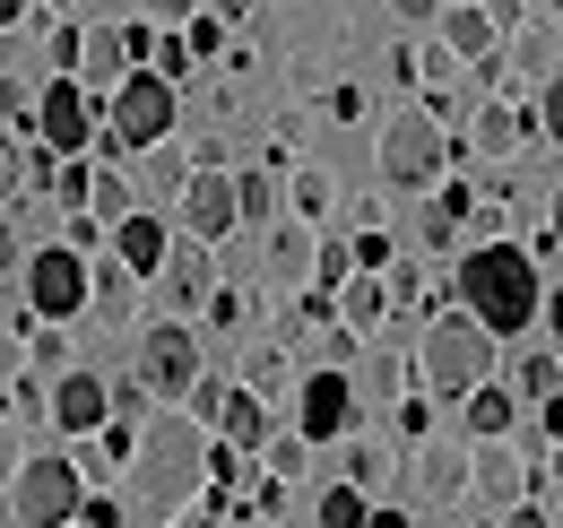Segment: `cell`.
I'll use <instances>...</instances> for the list:
<instances>
[{"label":"cell","mask_w":563,"mask_h":528,"mask_svg":"<svg viewBox=\"0 0 563 528\" xmlns=\"http://www.w3.org/2000/svg\"><path fill=\"white\" fill-rule=\"evenodd\" d=\"M538 261L529 252H511V243H477L468 261H460V312L477 321L486 338H511L538 321Z\"/></svg>","instance_id":"6da1fadb"},{"label":"cell","mask_w":563,"mask_h":528,"mask_svg":"<svg viewBox=\"0 0 563 528\" xmlns=\"http://www.w3.org/2000/svg\"><path fill=\"white\" fill-rule=\"evenodd\" d=\"M165 131H174V78H156V69H122V78H113V105H104V156L156 147Z\"/></svg>","instance_id":"7a4b0ae2"},{"label":"cell","mask_w":563,"mask_h":528,"mask_svg":"<svg viewBox=\"0 0 563 528\" xmlns=\"http://www.w3.org/2000/svg\"><path fill=\"white\" fill-rule=\"evenodd\" d=\"M200 425L191 416H156V425H140V494L147 503H183L191 485H200Z\"/></svg>","instance_id":"3957f363"},{"label":"cell","mask_w":563,"mask_h":528,"mask_svg":"<svg viewBox=\"0 0 563 528\" xmlns=\"http://www.w3.org/2000/svg\"><path fill=\"white\" fill-rule=\"evenodd\" d=\"M486 373H494V338L477 330L468 312H442V321L424 330V382H433V391L460 398V391H477Z\"/></svg>","instance_id":"277c9868"},{"label":"cell","mask_w":563,"mask_h":528,"mask_svg":"<svg viewBox=\"0 0 563 528\" xmlns=\"http://www.w3.org/2000/svg\"><path fill=\"white\" fill-rule=\"evenodd\" d=\"M78 468L70 460H18V494H9V520L26 528H70L78 520Z\"/></svg>","instance_id":"5b68a950"},{"label":"cell","mask_w":563,"mask_h":528,"mask_svg":"<svg viewBox=\"0 0 563 528\" xmlns=\"http://www.w3.org/2000/svg\"><path fill=\"white\" fill-rule=\"evenodd\" d=\"M442 122L433 113H399V122H382V174L399 183V191H424L433 174H442Z\"/></svg>","instance_id":"8992f818"},{"label":"cell","mask_w":563,"mask_h":528,"mask_svg":"<svg viewBox=\"0 0 563 528\" xmlns=\"http://www.w3.org/2000/svg\"><path fill=\"white\" fill-rule=\"evenodd\" d=\"M26 304H35L44 321H70V312H87V252H70V243L35 252V261H26Z\"/></svg>","instance_id":"52a82bcc"},{"label":"cell","mask_w":563,"mask_h":528,"mask_svg":"<svg viewBox=\"0 0 563 528\" xmlns=\"http://www.w3.org/2000/svg\"><path fill=\"white\" fill-rule=\"evenodd\" d=\"M191 382H200V338L183 330V321H156V330L140 338V391L183 398Z\"/></svg>","instance_id":"ba28073f"},{"label":"cell","mask_w":563,"mask_h":528,"mask_svg":"<svg viewBox=\"0 0 563 528\" xmlns=\"http://www.w3.org/2000/svg\"><path fill=\"white\" fill-rule=\"evenodd\" d=\"M35 131H44V147H62V156H78V147L96 139V105H87L78 78H53V87L35 96Z\"/></svg>","instance_id":"9c48e42d"},{"label":"cell","mask_w":563,"mask_h":528,"mask_svg":"<svg viewBox=\"0 0 563 528\" xmlns=\"http://www.w3.org/2000/svg\"><path fill=\"white\" fill-rule=\"evenodd\" d=\"M225 226H234V183H225L217 165L183 174V234H191V243H217Z\"/></svg>","instance_id":"30bf717a"},{"label":"cell","mask_w":563,"mask_h":528,"mask_svg":"<svg viewBox=\"0 0 563 528\" xmlns=\"http://www.w3.org/2000/svg\"><path fill=\"white\" fill-rule=\"evenodd\" d=\"M355 425V382L347 373H312L303 382V442H339Z\"/></svg>","instance_id":"8fae6325"},{"label":"cell","mask_w":563,"mask_h":528,"mask_svg":"<svg viewBox=\"0 0 563 528\" xmlns=\"http://www.w3.org/2000/svg\"><path fill=\"white\" fill-rule=\"evenodd\" d=\"M165 252H174V243H165V226H156V217H140V208H131V217H113V261L131 268V277H156Z\"/></svg>","instance_id":"7c38bea8"},{"label":"cell","mask_w":563,"mask_h":528,"mask_svg":"<svg viewBox=\"0 0 563 528\" xmlns=\"http://www.w3.org/2000/svg\"><path fill=\"white\" fill-rule=\"evenodd\" d=\"M104 407H113V391H104L96 373H62V391H53V425H62V433H96Z\"/></svg>","instance_id":"4fadbf2b"},{"label":"cell","mask_w":563,"mask_h":528,"mask_svg":"<svg viewBox=\"0 0 563 528\" xmlns=\"http://www.w3.org/2000/svg\"><path fill=\"white\" fill-rule=\"evenodd\" d=\"M217 433H225V451H261V442H269V407H261V391H225Z\"/></svg>","instance_id":"5bb4252c"},{"label":"cell","mask_w":563,"mask_h":528,"mask_svg":"<svg viewBox=\"0 0 563 528\" xmlns=\"http://www.w3.org/2000/svg\"><path fill=\"white\" fill-rule=\"evenodd\" d=\"M468 485H477V494H486V503H520V494H529V468L511 460V451H503V442H486V451H477V460H468Z\"/></svg>","instance_id":"9a60e30c"},{"label":"cell","mask_w":563,"mask_h":528,"mask_svg":"<svg viewBox=\"0 0 563 528\" xmlns=\"http://www.w3.org/2000/svg\"><path fill=\"white\" fill-rule=\"evenodd\" d=\"M165 277H174V304H209L217 295V261H209V243H183V252H165Z\"/></svg>","instance_id":"2e32d148"},{"label":"cell","mask_w":563,"mask_h":528,"mask_svg":"<svg viewBox=\"0 0 563 528\" xmlns=\"http://www.w3.org/2000/svg\"><path fill=\"white\" fill-rule=\"evenodd\" d=\"M529 139V113H511V105H486L477 113V131H468V156H511Z\"/></svg>","instance_id":"e0dca14e"},{"label":"cell","mask_w":563,"mask_h":528,"mask_svg":"<svg viewBox=\"0 0 563 528\" xmlns=\"http://www.w3.org/2000/svg\"><path fill=\"white\" fill-rule=\"evenodd\" d=\"M330 295H339V312H347L355 330H373V321H382V312H390V286H382V277H339V286H330Z\"/></svg>","instance_id":"ac0fdd59"},{"label":"cell","mask_w":563,"mask_h":528,"mask_svg":"<svg viewBox=\"0 0 563 528\" xmlns=\"http://www.w3.org/2000/svg\"><path fill=\"white\" fill-rule=\"evenodd\" d=\"M269 277H278V286H303V277H312V234H303V226H278V234H269Z\"/></svg>","instance_id":"d6986e66"},{"label":"cell","mask_w":563,"mask_h":528,"mask_svg":"<svg viewBox=\"0 0 563 528\" xmlns=\"http://www.w3.org/2000/svg\"><path fill=\"white\" fill-rule=\"evenodd\" d=\"M442 44H451L460 62H486L494 53V18L486 9H451V18H442Z\"/></svg>","instance_id":"ffe728a7"},{"label":"cell","mask_w":563,"mask_h":528,"mask_svg":"<svg viewBox=\"0 0 563 528\" xmlns=\"http://www.w3.org/2000/svg\"><path fill=\"white\" fill-rule=\"evenodd\" d=\"M87 304H96L104 321H131V304H140V277H131V268L113 261L104 277H87Z\"/></svg>","instance_id":"44dd1931"},{"label":"cell","mask_w":563,"mask_h":528,"mask_svg":"<svg viewBox=\"0 0 563 528\" xmlns=\"http://www.w3.org/2000/svg\"><path fill=\"white\" fill-rule=\"evenodd\" d=\"M468 398V433H511V391H494V382H477V391H460Z\"/></svg>","instance_id":"7402d4cb"},{"label":"cell","mask_w":563,"mask_h":528,"mask_svg":"<svg viewBox=\"0 0 563 528\" xmlns=\"http://www.w3.org/2000/svg\"><path fill=\"white\" fill-rule=\"evenodd\" d=\"M520 69H529L538 87L555 78V18H529V26H520Z\"/></svg>","instance_id":"603a6c76"},{"label":"cell","mask_w":563,"mask_h":528,"mask_svg":"<svg viewBox=\"0 0 563 528\" xmlns=\"http://www.w3.org/2000/svg\"><path fill=\"white\" fill-rule=\"evenodd\" d=\"M417 476H424V494H460V485H468V460L433 442V451H424V460H417Z\"/></svg>","instance_id":"cb8c5ba5"},{"label":"cell","mask_w":563,"mask_h":528,"mask_svg":"<svg viewBox=\"0 0 563 528\" xmlns=\"http://www.w3.org/2000/svg\"><path fill=\"white\" fill-rule=\"evenodd\" d=\"M364 512H373L364 485H330V494H321V528H364Z\"/></svg>","instance_id":"d4e9b609"},{"label":"cell","mask_w":563,"mask_h":528,"mask_svg":"<svg viewBox=\"0 0 563 528\" xmlns=\"http://www.w3.org/2000/svg\"><path fill=\"white\" fill-rule=\"evenodd\" d=\"M87 208H96L104 226H113V217H131V183H122V174H87Z\"/></svg>","instance_id":"484cf974"},{"label":"cell","mask_w":563,"mask_h":528,"mask_svg":"<svg viewBox=\"0 0 563 528\" xmlns=\"http://www.w3.org/2000/svg\"><path fill=\"white\" fill-rule=\"evenodd\" d=\"M555 382H563L555 346H538V355H520V398H555Z\"/></svg>","instance_id":"4316f807"},{"label":"cell","mask_w":563,"mask_h":528,"mask_svg":"<svg viewBox=\"0 0 563 528\" xmlns=\"http://www.w3.org/2000/svg\"><path fill=\"white\" fill-rule=\"evenodd\" d=\"M234 217H278V183L269 174H243L234 183Z\"/></svg>","instance_id":"83f0119b"},{"label":"cell","mask_w":563,"mask_h":528,"mask_svg":"<svg viewBox=\"0 0 563 528\" xmlns=\"http://www.w3.org/2000/svg\"><path fill=\"white\" fill-rule=\"evenodd\" d=\"M261 451H269V485H286V476H303V451H312V442H303V433H278V442H261Z\"/></svg>","instance_id":"f1b7e54d"},{"label":"cell","mask_w":563,"mask_h":528,"mask_svg":"<svg viewBox=\"0 0 563 528\" xmlns=\"http://www.w3.org/2000/svg\"><path fill=\"white\" fill-rule=\"evenodd\" d=\"M44 191L62 199V208H87V165H70V156H62V165H53V183H44Z\"/></svg>","instance_id":"f546056e"},{"label":"cell","mask_w":563,"mask_h":528,"mask_svg":"<svg viewBox=\"0 0 563 528\" xmlns=\"http://www.w3.org/2000/svg\"><path fill=\"white\" fill-rule=\"evenodd\" d=\"M18 191H26V147L0 131V199H18Z\"/></svg>","instance_id":"4dcf8cb0"},{"label":"cell","mask_w":563,"mask_h":528,"mask_svg":"<svg viewBox=\"0 0 563 528\" xmlns=\"http://www.w3.org/2000/svg\"><path fill=\"white\" fill-rule=\"evenodd\" d=\"M529 131H547V147H555V131H563V87L547 78V96H538V113H529Z\"/></svg>","instance_id":"1f68e13d"},{"label":"cell","mask_w":563,"mask_h":528,"mask_svg":"<svg viewBox=\"0 0 563 528\" xmlns=\"http://www.w3.org/2000/svg\"><path fill=\"white\" fill-rule=\"evenodd\" d=\"M191 425H217V407H225V382H191Z\"/></svg>","instance_id":"d6a6232c"},{"label":"cell","mask_w":563,"mask_h":528,"mask_svg":"<svg viewBox=\"0 0 563 528\" xmlns=\"http://www.w3.org/2000/svg\"><path fill=\"white\" fill-rule=\"evenodd\" d=\"M382 468H390V460H382L373 442H355V451H347V476H355V485H382Z\"/></svg>","instance_id":"836d02e7"},{"label":"cell","mask_w":563,"mask_h":528,"mask_svg":"<svg viewBox=\"0 0 563 528\" xmlns=\"http://www.w3.org/2000/svg\"><path fill=\"white\" fill-rule=\"evenodd\" d=\"M183 53L209 62V53H217V18H191V26H183Z\"/></svg>","instance_id":"e575fe53"},{"label":"cell","mask_w":563,"mask_h":528,"mask_svg":"<svg viewBox=\"0 0 563 528\" xmlns=\"http://www.w3.org/2000/svg\"><path fill=\"white\" fill-rule=\"evenodd\" d=\"M295 208L321 217V208H330V183H321V174H295Z\"/></svg>","instance_id":"d590c367"},{"label":"cell","mask_w":563,"mask_h":528,"mask_svg":"<svg viewBox=\"0 0 563 528\" xmlns=\"http://www.w3.org/2000/svg\"><path fill=\"white\" fill-rule=\"evenodd\" d=\"M78 520H87V528H122V503H104V494H78Z\"/></svg>","instance_id":"8d00e7d4"},{"label":"cell","mask_w":563,"mask_h":528,"mask_svg":"<svg viewBox=\"0 0 563 528\" xmlns=\"http://www.w3.org/2000/svg\"><path fill=\"white\" fill-rule=\"evenodd\" d=\"M44 53H53V69L70 78V69H78V26H53V44H44Z\"/></svg>","instance_id":"74e56055"},{"label":"cell","mask_w":563,"mask_h":528,"mask_svg":"<svg viewBox=\"0 0 563 528\" xmlns=\"http://www.w3.org/2000/svg\"><path fill=\"white\" fill-rule=\"evenodd\" d=\"M35 364H44V373H62V364H70V346H62V330H35Z\"/></svg>","instance_id":"f35d334b"},{"label":"cell","mask_w":563,"mask_h":528,"mask_svg":"<svg viewBox=\"0 0 563 528\" xmlns=\"http://www.w3.org/2000/svg\"><path fill=\"white\" fill-rule=\"evenodd\" d=\"M347 261H364V268H382V261H390V234H355V252H347Z\"/></svg>","instance_id":"ab89813d"},{"label":"cell","mask_w":563,"mask_h":528,"mask_svg":"<svg viewBox=\"0 0 563 528\" xmlns=\"http://www.w3.org/2000/svg\"><path fill=\"white\" fill-rule=\"evenodd\" d=\"M511 528H555V512L547 503H511Z\"/></svg>","instance_id":"60d3db41"},{"label":"cell","mask_w":563,"mask_h":528,"mask_svg":"<svg viewBox=\"0 0 563 528\" xmlns=\"http://www.w3.org/2000/svg\"><path fill=\"white\" fill-rule=\"evenodd\" d=\"M147 9H156V18H191L200 0H147Z\"/></svg>","instance_id":"b9f144b4"},{"label":"cell","mask_w":563,"mask_h":528,"mask_svg":"<svg viewBox=\"0 0 563 528\" xmlns=\"http://www.w3.org/2000/svg\"><path fill=\"white\" fill-rule=\"evenodd\" d=\"M9 268H18V234L0 226V277H9Z\"/></svg>","instance_id":"7bdbcfd3"},{"label":"cell","mask_w":563,"mask_h":528,"mask_svg":"<svg viewBox=\"0 0 563 528\" xmlns=\"http://www.w3.org/2000/svg\"><path fill=\"white\" fill-rule=\"evenodd\" d=\"M390 9H399V18H433L442 0H390Z\"/></svg>","instance_id":"ee69618b"},{"label":"cell","mask_w":563,"mask_h":528,"mask_svg":"<svg viewBox=\"0 0 563 528\" xmlns=\"http://www.w3.org/2000/svg\"><path fill=\"white\" fill-rule=\"evenodd\" d=\"M364 528H408V512H364Z\"/></svg>","instance_id":"f6af8a7d"},{"label":"cell","mask_w":563,"mask_h":528,"mask_svg":"<svg viewBox=\"0 0 563 528\" xmlns=\"http://www.w3.org/2000/svg\"><path fill=\"white\" fill-rule=\"evenodd\" d=\"M0 468H18V433L9 425H0Z\"/></svg>","instance_id":"bcb514c9"},{"label":"cell","mask_w":563,"mask_h":528,"mask_svg":"<svg viewBox=\"0 0 563 528\" xmlns=\"http://www.w3.org/2000/svg\"><path fill=\"white\" fill-rule=\"evenodd\" d=\"M217 18H252V0H217Z\"/></svg>","instance_id":"7dc6e473"},{"label":"cell","mask_w":563,"mask_h":528,"mask_svg":"<svg viewBox=\"0 0 563 528\" xmlns=\"http://www.w3.org/2000/svg\"><path fill=\"white\" fill-rule=\"evenodd\" d=\"M18 18H26V0H0V26H18Z\"/></svg>","instance_id":"c3c4849f"},{"label":"cell","mask_w":563,"mask_h":528,"mask_svg":"<svg viewBox=\"0 0 563 528\" xmlns=\"http://www.w3.org/2000/svg\"><path fill=\"white\" fill-rule=\"evenodd\" d=\"M174 528H217V520H174Z\"/></svg>","instance_id":"681fc988"},{"label":"cell","mask_w":563,"mask_h":528,"mask_svg":"<svg viewBox=\"0 0 563 528\" xmlns=\"http://www.w3.org/2000/svg\"><path fill=\"white\" fill-rule=\"evenodd\" d=\"M451 9H486V0H451Z\"/></svg>","instance_id":"f907efd6"},{"label":"cell","mask_w":563,"mask_h":528,"mask_svg":"<svg viewBox=\"0 0 563 528\" xmlns=\"http://www.w3.org/2000/svg\"><path fill=\"white\" fill-rule=\"evenodd\" d=\"M0 528H9V494H0Z\"/></svg>","instance_id":"816d5d0a"},{"label":"cell","mask_w":563,"mask_h":528,"mask_svg":"<svg viewBox=\"0 0 563 528\" xmlns=\"http://www.w3.org/2000/svg\"><path fill=\"white\" fill-rule=\"evenodd\" d=\"M468 528H494V520H468Z\"/></svg>","instance_id":"f5cc1de1"},{"label":"cell","mask_w":563,"mask_h":528,"mask_svg":"<svg viewBox=\"0 0 563 528\" xmlns=\"http://www.w3.org/2000/svg\"><path fill=\"white\" fill-rule=\"evenodd\" d=\"M547 18H555V0H547Z\"/></svg>","instance_id":"db71d44e"}]
</instances>
